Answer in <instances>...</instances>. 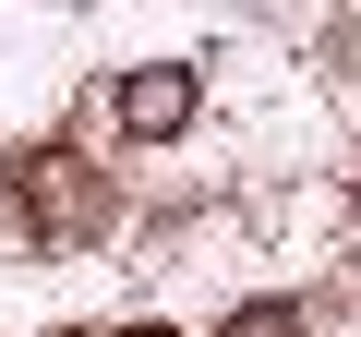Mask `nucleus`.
I'll return each instance as SVG.
<instances>
[{
    "label": "nucleus",
    "mask_w": 361,
    "mask_h": 337,
    "mask_svg": "<svg viewBox=\"0 0 361 337\" xmlns=\"http://www.w3.org/2000/svg\"><path fill=\"white\" fill-rule=\"evenodd\" d=\"M13 193H25V229H37V241H97V229H109V168H85V157H61V145L13 168Z\"/></svg>",
    "instance_id": "nucleus-1"
},
{
    "label": "nucleus",
    "mask_w": 361,
    "mask_h": 337,
    "mask_svg": "<svg viewBox=\"0 0 361 337\" xmlns=\"http://www.w3.org/2000/svg\"><path fill=\"white\" fill-rule=\"evenodd\" d=\"M109 109H121V133H133V145H169L180 121H193V73H180V61H145Z\"/></svg>",
    "instance_id": "nucleus-2"
},
{
    "label": "nucleus",
    "mask_w": 361,
    "mask_h": 337,
    "mask_svg": "<svg viewBox=\"0 0 361 337\" xmlns=\"http://www.w3.org/2000/svg\"><path fill=\"white\" fill-rule=\"evenodd\" d=\"M289 325H301L289 301H253V313H229V337H289Z\"/></svg>",
    "instance_id": "nucleus-3"
},
{
    "label": "nucleus",
    "mask_w": 361,
    "mask_h": 337,
    "mask_svg": "<svg viewBox=\"0 0 361 337\" xmlns=\"http://www.w3.org/2000/svg\"><path fill=\"white\" fill-rule=\"evenodd\" d=\"M121 337H169V325H121Z\"/></svg>",
    "instance_id": "nucleus-4"
}]
</instances>
